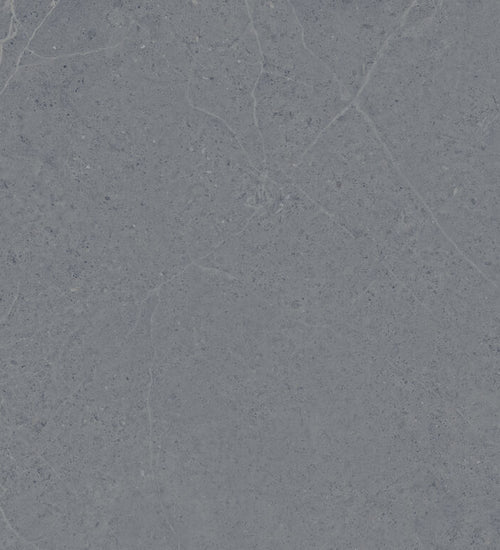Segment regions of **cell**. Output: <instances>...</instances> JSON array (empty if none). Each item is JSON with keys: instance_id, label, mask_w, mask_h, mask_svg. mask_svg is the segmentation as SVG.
<instances>
[{"instance_id": "2", "label": "cell", "mask_w": 500, "mask_h": 550, "mask_svg": "<svg viewBox=\"0 0 500 550\" xmlns=\"http://www.w3.org/2000/svg\"><path fill=\"white\" fill-rule=\"evenodd\" d=\"M309 51L353 98L413 1H290Z\"/></svg>"}, {"instance_id": "7", "label": "cell", "mask_w": 500, "mask_h": 550, "mask_svg": "<svg viewBox=\"0 0 500 550\" xmlns=\"http://www.w3.org/2000/svg\"><path fill=\"white\" fill-rule=\"evenodd\" d=\"M52 2H17L15 12L19 13L18 23L31 37L42 22L44 14L51 10Z\"/></svg>"}, {"instance_id": "1", "label": "cell", "mask_w": 500, "mask_h": 550, "mask_svg": "<svg viewBox=\"0 0 500 550\" xmlns=\"http://www.w3.org/2000/svg\"><path fill=\"white\" fill-rule=\"evenodd\" d=\"M354 103L401 166L499 167V1H416Z\"/></svg>"}, {"instance_id": "3", "label": "cell", "mask_w": 500, "mask_h": 550, "mask_svg": "<svg viewBox=\"0 0 500 550\" xmlns=\"http://www.w3.org/2000/svg\"><path fill=\"white\" fill-rule=\"evenodd\" d=\"M185 48L190 104L221 120L262 170L265 158L254 99L262 60L253 27L236 38L193 37Z\"/></svg>"}, {"instance_id": "5", "label": "cell", "mask_w": 500, "mask_h": 550, "mask_svg": "<svg viewBox=\"0 0 500 550\" xmlns=\"http://www.w3.org/2000/svg\"><path fill=\"white\" fill-rule=\"evenodd\" d=\"M262 71L318 85L336 80L306 47L290 1L247 2Z\"/></svg>"}, {"instance_id": "4", "label": "cell", "mask_w": 500, "mask_h": 550, "mask_svg": "<svg viewBox=\"0 0 500 550\" xmlns=\"http://www.w3.org/2000/svg\"><path fill=\"white\" fill-rule=\"evenodd\" d=\"M254 99L265 167L275 175L292 171L354 101L336 80L312 85L263 71Z\"/></svg>"}, {"instance_id": "6", "label": "cell", "mask_w": 500, "mask_h": 550, "mask_svg": "<svg viewBox=\"0 0 500 550\" xmlns=\"http://www.w3.org/2000/svg\"><path fill=\"white\" fill-rule=\"evenodd\" d=\"M14 27L15 33L10 34V38L3 42L1 62V84H3V86L7 84L9 77H11L16 68L19 55L23 52L30 37L19 23H17V27L15 25Z\"/></svg>"}]
</instances>
